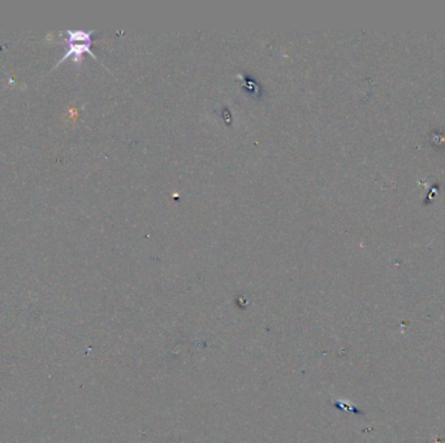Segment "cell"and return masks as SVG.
<instances>
[{"label":"cell","instance_id":"obj_1","mask_svg":"<svg viewBox=\"0 0 445 443\" xmlns=\"http://www.w3.org/2000/svg\"><path fill=\"white\" fill-rule=\"evenodd\" d=\"M67 52L63 57L59 60V63L54 66H59L64 63L68 57L72 56L76 65L81 64V59L83 54H89L98 60V57L91 52L90 47L93 45V33L91 31H83V30H67Z\"/></svg>","mask_w":445,"mask_h":443}]
</instances>
